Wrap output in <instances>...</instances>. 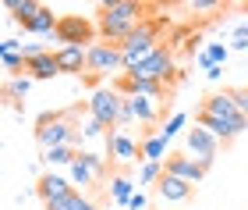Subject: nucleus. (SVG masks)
Instances as JSON below:
<instances>
[{
  "label": "nucleus",
  "instance_id": "nucleus-1",
  "mask_svg": "<svg viewBox=\"0 0 248 210\" xmlns=\"http://www.w3.org/2000/svg\"><path fill=\"white\" fill-rule=\"evenodd\" d=\"M142 21H145V4H139V0H107V4H99L96 29H99V39L103 43L121 47Z\"/></svg>",
  "mask_w": 248,
  "mask_h": 210
},
{
  "label": "nucleus",
  "instance_id": "nucleus-2",
  "mask_svg": "<svg viewBox=\"0 0 248 210\" xmlns=\"http://www.w3.org/2000/svg\"><path fill=\"white\" fill-rule=\"evenodd\" d=\"M71 114L75 110H57V114H43L36 121V142L43 150H53V146H82V132L78 125H71Z\"/></svg>",
  "mask_w": 248,
  "mask_h": 210
},
{
  "label": "nucleus",
  "instance_id": "nucleus-3",
  "mask_svg": "<svg viewBox=\"0 0 248 210\" xmlns=\"http://www.w3.org/2000/svg\"><path fill=\"white\" fill-rule=\"evenodd\" d=\"M160 32H163V21H149V18H145L142 25H139L128 39L121 43V53H124V71H135L145 57H153V53L163 47V43H160Z\"/></svg>",
  "mask_w": 248,
  "mask_h": 210
},
{
  "label": "nucleus",
  "instance_id": "nucleus-4",
  "mask_svg": "<svg viewBox=\"0 0 248 210\" xmlns=\"http://www.w3.org/2000/svg\"><path fill=\"white\" fill-rule=\"evenodd\" d=\"M53 39H57L61 47H85L89 50L93 43H99V29L82 15H64L57 32H53Z\"/></svg>",
  "mask_w": 248,
  "mask_h": 210
},
{
  "label": "nucleus",
  "instance_id": "nucleus-5",
  "mask_svg": "<svg viewBox=\"0 0 248 210\" xmlns=\"http://www.w3.org/2000/svg\"><path fill=\"white\" fill-rule=\"evenodd\" d=\"M124 75H135V79H149V82H170L174 79V53H170V47H163L153 53V57H145L135 71H124Z\"/></svg>",
  "mask_w": 248,
  "mask_h": 210
},
{
  "label": "nucleus",
  "instance_id": "nucleus-6",
  "mask_svg": "<svg viewBox=\"0 0 248 210\" xmlns=\"http://www.w3.org/2000/svg\"><path fill=\"white\" fill-rule=\"evenodd\" d=\"M124 100H128V96H121L117 89H96L93 100H89V114H93L96 121H103L107 128H117L121 110H124Z\"/></svg>",
  "mask_w": 248,
  "mask_h": 210
},
{
  "label": "nucleus",
  "instance_id": "nucleus-7",
  "mask_svg": "<svg viewBox=\"0 0 248 210\" xmlns=\"http://www.w3.org/2000/svg\"><path fill=\"white\" fill-rule=\"evenodd\" d=\"M110 71H121L124 75V53L121 47H114V43H93L89 47V75H110Z\"/></svg>",
  "mask_w": 248,
  "mask_h": 210
},
{
  "label": "nucleus",
  "instance_id": "nucleus-8",
  "mask_svg": "<svg viewBox=\"0 0 248 210\" xmlns=\"http://www.w3.org/2000/svg\"><path fill=\"white\" fill-rule=\"evenodd\" d=\"M185 142H188V153H191V157H195L206 171H209V168H213V160H217V153H220V139L199 125V128H191V132H188V139H185Z\"/></svg>",
  "mask_w": 248,
  "mask_h": 210
},
{
  "label": "nucleus",
  "instance_id": "nucleus-9",
  "mask_svg": "<svg viewBox=\"0 0 248 210\" xmlns=\"http://www.w3.org/2000/svg\"><path fill=\"white\" fill-rule=\"evenodd\" d=\"M163 171L174 175V178H181V182H188V185H199L202 175H206V168H202V164L191 157V153H167Z\"/></svg>",
  "mask_w": 248,
  "mask_h": 210
},
{
  "label": "nucleus",
  "instance_id": "nucleus-10",
  "mask_svg": "<svg viewBox=\"0 0 248 210\" xmlns=\"http://www.w3.org/2000/svg\"><path fill=\"white\" fill-rule=\"evenodd\" d=\"M199 125L206 128V132H213L220 142H231V139H238L241 132L248 128V118L231 121V118H213V114H202V110H199Z\"/></svg>",
  "mask_w": 248,
  "mask_h": 210
},
{
  "label": "nucleus",
  "instance_id": "nucleus-11",
  "mask_svg": "<svg viewBox=\"0 0 248 210\" xmlns=\"http://www.w3.org/2000/svg\"><path fill=\"white\" fill-rule=\"evenodd\" d=\"M107 157H114V160H142V142H135L128 132L114 128L107 136Z\"/></svg>",
  "mask_w": 248,
  "mask_h": 210
},
{
  "label": "nucleus",
  "instance_id": "nucleus-12",
  "mask_svg": "<svg viewBox=\"0 0 248 210\" xmlns=\"http://www.w3.org/2000/svg\"><path fill=\"white\" fill-rule=\"evenodd\" d=\"M202 114H213V118H231V121H241V107L234 100V89L231 93H213L202 100Z\"/></svg>",
  "mask_w": 248,
  "mask_h": 210
},
{
  "label": "nucleus",
  "instance_id": "nucleus-13",
  "mask_svg": "<svg viewBox=\"0 0 248 210\" xmlns=\"http://www.w3.org/2000/svg\"><path fill=\"white\" fill-rule=\"evenodd\" d=\"M67 192H75V185H71V178H64V175H57V171H46L36 182V196H39L43 203L61 200V196H67Z\"/></svg>",
  "mask_w": 248,
  "mask_h": 210
},
{
  "label": "nucleus",
  "instance_id": "nucleus-14",
  "mask_svg": "<svg viewBox=\"0 0 248 210\" xmlns=\"http://www.w3.org/2000/svg\"><path fill=\"white\" fill-rule=\"evenodd\" d=\"M191 192H195V185L174 178V175H167V171H163L160 185H156V196H160L163 203H185V200H191Z\"/></svg>",
  "mask_w": 248,
  "mask_h": 210
},
{
  "label": "nucleus",
  "instance_id": "nucleus-15",
  "mask_svg": "<svg viewBox=\"0 0 248 210\" xmlns=\"http://www.w3.org/2000/svg\"><path fill=\"white\" fill-rule=\"evenodd\" d=\"M61 75H82L89 71V50L85 47H57Z\"/></svg>",
  "mask_w": 248,
  "mask_h": 210
},
{
  "label": "nucleus",
  "instance_id": "nucleus-16",
  "mask_svg": "<svg viewBox=\"0 0 248 210\" xmlns=\"http://www.w3.org/2000/svg\"><path fill=\"white\" fill-rule=\"evenodd\" d=\"M25 75H32V79H57V75H61L57 50H50V53H39V57H32Z\"/></svg>",
  "mask_w": 248,
  "mask_h": 210
},
{
  "label": "nucleus",
  "instance_id": "nucleus-17",
  "mask_svg": "<svg viewBox=\"0 0 248 210\" xmlns=\"http://www.w3.org/2000/svg\"><path fill=\"white\" fill-rule=\"evenodd\" d=\"M57 25H61V18L53 15V7L43 4V11H39V15L25 25V32H32V36H46V39H50L53 32H57Z\"/></svg>",
  "mask_w": 248,
  "mask_h": 210
},
{
  "label": "nucleus",
  "instance_id": "nucleus-18",
  "mask_svg": "<svg viewBox=\"0 0 248 210\" xmlns=\"http://www.w3.org/2000/svg\"><path fill=\"white\" fill-rule=\"evenodd\" d=\"M4 11H11V15H15V21L25 29L29 21L43 11V4H36V0H4Z\"/></svg>",
  "mask_w": 248,
  "mask_h": 210
},
{
  "label": "nucleus",
  "instance_id": "nucleus-19",
  "mask_svg": "<svg viewBox=\"0 0 248 210\" xmlns=\"http://www.w3.org/2000/svg\"><path fill=\"white\" fill-rule=\"evenodd\" d=\"M142 142V160H167V139L160 136V132H145V136L139 139Z\"/></svg>",
  "mask_w": 248,
  "mask_h": 210
},
{
  "label": "nucleus",
  "instance_id": "nucleus-20",
  "mask_svg": "<svg viewBox=\"0 0 248 210\" xmlns=\"http://www.w3.org/2000/svg\"><path fill=\"white\" fill-rule=\"evenodd\" d=\"M82 157L78 146H53V150H43V160L53 164V168H71V164Z\"/></svg>",
  "mask_w": 248,
  "mask_h": 210
},
{
  "label": "nucleus",
  "instance_id": "nucleus-21",
  "mask_svg": "<svg viewBox=\"0 0 248 210\" xmlns=\"http://www.w3.org/2000/svg\"><path fill=\"white\" fill-rule=\"evenodd\" d=\"M128 107H131V114L139 121H145V125H153V121L160 118V107H156V100H149V96H131Z\"/></svg>",
  "mask_w": 248,
  "mask_h": 210
},
{
  "label": "nucleus",
  "instance_id": "nucleus-22",
  "mask_svg": "<svg viewBox=\"0 0 248 210\" xmlns=\"http://www.w3.org/2000/svg\"><path fill=\"white\" fill-rule=\"evenodd\" d=\"M135 192H139V189H135V182H131V178H124V175H114V178H110V196H114L121 207H128Z\"/></svg>",
  "mask_w": 248,
  "mask_h": 210
},
{
  "label": "nucleus",
  "instance_id": "nucleus-23",
  "mask_svg": "<svg viewBox=\"0 0 248 210\" xmlns=\"http://www.w3.org/2000/svg\"><path fill=\"white\" fill-rule=\"evenodd\" d=\"M32 82H36L32 75H15V79L4 82V96H7V100H21V96H29Z\"/></svg>",
  "mask_w": 248,
  "mask_h": 210
},
{
  "label": "nucleus",
  "instance_id": "nucleus-24",
  "mask_svg": "<svg viewBox=\"0 0 248 210\" xmlns=\"http://www.w3.org/2000/svg\"><path fill=\"white\" fill-rule=\"evenodd\" d=\"M163 178V160H142V168H139V189L142 185H160Z\"/></svg>",
  "mask_w": 248,
  "mask_h": 210
},
{
  "label": "nucleus",
  "instance_id": "nucleus-25",
  "mask_svg": "<svg viewBox=\"0 0 248 210\" xmlns=\"http://www.w3.org/2000/svg\"><path fill=\"white\" fill-rule=\"evenodd\" d=\"M67 178H71V185H82V189H85V185H93V182H96V175H93V168H89L82 157H78L71 168H67Z\"/></svg>",
  "mask_w": 248,
  "mask_h": 210
},
{
  "label": "nucleus",
  "instance_id": "nucleus-26",
  "mask_svg": "<svg viewBox=\"0 0 248 210\" xmlns=\"http://www.w3.org/2000/svg\"><path fill=\"white\" fill-rule=\"evenodd\" d=\"M78 132H82V139H103V142H107V136H110L114 128L107 132V125H103V121H96L93 114H89V118L82 121V125H78Z\"/></svg>",
  "mask_w": 248,
  "mask_h": 210
},
{
  "label": "nucleus",
  "instance_id": "nucleus-27",
  "mask_svg": "<svg viewBox=\"0 0 248 210\" xmlns=\"http://www.w3.org/2000/svg\"><path fill=\"white\" fill-rule=\"evenodd\" d=\"M85 203V196L82 192H67V196H61V200H50V203H43V210H78V207H82Z\"/></svg>",
  "mask_w": 248,
  "mask_h": 210
},
{
  "label": "nucleus",
  "instance_id": "nucleus-28",
  "mask_svg": "<svg viewBox=\"0 0 248 210\" xmlns=\"http://www.w3.org/2000/svg\"><path fill=\"white\" fill-rule=\"evenodd\" d=\"M82 160L89 164V168H93V175H96V178H103V175H107V157H103V153L82 150Z\"/></svg>",
  "mask_w": 248,
  "mask_h": 210
},
{
  "label": "nucleus",
  "instance_id": "nucleus-29",
  "mask_svg": "<svg viewBox=\"0 0 248 210\" xmlns=\"http://www.w3.org/2000/svg\"><path fill=\"white\" fill-rule=\"evenodd\" d=\"M185 125H188V118L181 114V110H177V114H174L170 121H163V128H160V136H163L167 142H170V139H174V136H177V132H181Z\"/></svg>",
  "mask_w": 248,
  "mask_h": 210
},
{
  "label": "nucleus",
  "instance_id": "nucleus-30",
  "mask_svg": "<svg viewBox=\"0 0 248 210\" xmlns=\"http://www.w3.org/2000/svg\"><path fill=\"white\" fill-rule=\"evenodd\" d=\"M206 57H209L213 64H220V68H223V61L231 57V47H223V43H209V47H206Z\"/></svg>",
  "mask_w": 248,
  "mask_h": 210
},
{
  "label": "nucleus",
  "instance_id": "nucleus-31",
  "mask_svg": "<svg viewBox=\"0 0 248 210\" xmlns=\"http://www.w3.org/2000/svg\"><path fill=\"white\" fill-rule=\"evenodd\" d=\"M188 7H191V11H199V15H209V11H220L223 4H220V0H191Z\"/></svg>",
  "mask_w": 248,
  "mask_h": 210
},
{
  "label": "nucleus",
  "instance_id": "nucleus-32",
  "mask_svg": "<svg viewBox=\"0 0 248 210\" xmlns=\"http://www.w3.org/2000/svg\"><path fill=\"white\" fill-rule=\"evenodd\" d=\"M124 210H149V196H145V192L139 189V192H135V196H131V203H128V207H124Z\"/></svg>",
  "mask_w": 248,
  "mask_h": 210
},
{
  "label": "nucleus",
  "instance_id": "nucleus-33",
  "mask_svg": "<svg viewBox=\"0 0 248 210\" xmlns=\"http://www.w3.org/2000/svg\"><path fill=\"white\" fill-rule=\"evenodd\" d=\"M234 100H238V107H241V114L248 118V86H241V89H234Z\"/></svg>",
  "mask_w": 248,
  "mask_h": 210
},
{
  "label": "nucleus",
  "instance_id": "nucleus-34",
  "mask_svg": "<svg viewBox=\"0 0 248 210\" xmlns=\"http://www.w3.org/2000/svg\"><path fill=\"white\" fill-rule=\"evenodd\" d=\"M234 39H248V18H245V21H238V25H234Z\"/></svg>",
  "mask_w": 248,
  "mask_h": 210
},
{
  "label": "nucleus",
  "instance_id": "nucleus-35",
  "mask_svg": "<svg viewBox=\"0 0 248 210\" xmlns=\"http://www.w3.org/2000/svg\"><path fill=\"white\" fill-rule=\"evenodd\" d=\"M231 50H245L248 53V39H231Z\"/></svg>",
  "mask_w": 248,
  "mask_h": 210
},
{
  "label": "nucleus",
  "instance_id": "nucleus-36",
  "mask_svg": "<svg viewBox=\"0 0 248 210\" xmlns=\"http://www.w3.org/2000/svg\"><path fill=\"white\" fill-rule=\"evenodd\" d=\"M206 75H209V79H213V82H217V79H220V75H223V68H220V64H213V68H209Z\"/></svg>",
  "mask_w": 248,
  "mask_h": 210
},
{
  "label": "nucleus",
  "instance_id": "nucleus-37",
  "mask_svg": "<svg viewBox=\"0 0 248 210\" xmlns=\"http://www.w3.org/2000/svg\"><path fill=\"white\" fill-rule=\"evenodd\" d=\"M78 210H96V207H93V203H89V200H85V203H82V207H78Z\"/></svg>",
  "mask_w": 248,
  "mask_h": 210
}]
</instances>
